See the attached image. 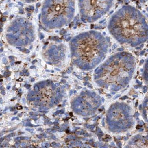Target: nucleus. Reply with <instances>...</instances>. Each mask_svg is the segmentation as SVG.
Wrapping results in <instances>:
<instances>
[{
  "mask_svg": "<svg viewBox=\"0 0 148 148\" xmlns=\"http://www.w3.org/2000/svg\"><path fill=\"white\" fill-rule=\"evenodd\" d=\"M108 31L121 44L133 47L148 40V22L141 12L133 6L127 5L117 10L111 17Z\"/></svg>",
  "mask_w": 148,
  "mask_h": 148,
  "instance_id": "obj_1",
  "label": "nucleus"
},
{
  "mask_svg": "<svg viewBox=\"0 0 148 148\" xmlns=\"http://www.w3.org/2000/svg\"><path fill=\"white\" fill-rule=\"evenodd\" d=\"M136 66V59L130 53L121 52L116 53L98 69L96 81L104 88L119 91L129 83Z\"/></svg>",
  "mask_w": 148,
  "mask_h": 148,
  "instance_id": "obj_2",
  "label": "nucleus"
},
{
  "mask_svg": "<svg viewBox=\"0 0 148 148\" xmlns=\"http://www.w3.org/2000/svg\"><path fill=\"white\" fill-rule=\"evenodd\" d=\"M71 47L73 62L83 69L90 70L104 59L108 44L102 34L91 30L75 37Z\"/></svg>",
  "mask_w": 148,
  "mask_h": 148,
  "instance_id": "obj_3",
  "label": "nucleus"
},
{
  "mask_svg": "<svg viewBox=\"0 0 148 148\" xmlns=\"http://www.w3.org/2000/svg\"><path fill=\"white\" fill-rule=\"evenodd\" d=\"M75 11V0H45L42 8V22L50 29L61 27L71 20Z\"/></svg>",
  "mask_w": 148,
  "mask_h": 148,
  "instance_id": "obj_4",
  "label": "nucleus"
},
{
  "mask_svg": "<svg viewBox=\"0 0 148 148\" xmlns=\"http://www.w3.org/2000/svg\"><path fill=\"white\" fill-rule=\"evenodd\" d=\"M107 122L110 130L113 132H120L130 129L134 121L130 107L125 104H113L108 112Z\"/></svg>",
  "mask_w": 148,
  "mask_h": 148,
  "instance_id": "obj_5",
  "label": "nucleus"
},
{
  "mask_svg": "<svg viewBox=\"0 0 148 148\" xmlns=\"http://www.w3.org/2000/svg\"><path fill=\"white\" fill-rule=\"evenodd\" d=\"M114 0H78L81 19L85 23H94L106 14Z\"/></svg>",
  "mask_w": 148,
  "mask_h": 148,
  "instance_id": "obj_6",
  "label": "nucleus"
},
{
  "mask_svg": "<svg viewBox=\"0 0 148 148\" xmlns=\"http://www.w3.org/2000/svg\"><path fill=\"white\" fill-rule=\"evenodd\" d=\"M10 26L7 38L11 44L16 45H27L33 40V31L32 25L27 21L23 18L15 20Z\"/></svg>",
  "mask_w": 148,
  "mask_h": 148,
  "instance_id": "obj_7",
  "label": "nucleus"
},
{
  "mask_svg": "<svg viewBox=\"0 0 148 148\" xmlns=\"http://www.w3.org/2000/svg\"><path fill=\"white\" fill-rule=\"evenodd\" d=\"M130 145L134 147H148V135H138L135 136Z\"/></svg>",
  "mask_w": 148,
  "mask_h": 148,
  "instance_id": "obj_8",
  "label": "nucleus"
},
{
  "mask_svg": "<svg viewBox=\"0 0 148 148\" xmlns=\"http://www.w3.org/2000/svg\"><path fill=\"white\" fill-rule=\"evenodd\" d=\"M140 110L144 120L148 123V95L146 96L140 106Z\"/></svg>",
  "mask_w": 148,
  "mask_h": 148,
  "instance_id": "obj_9",
  "label": "nucleus"
},
{
  "mask_svg": "<svg viewBox=\"0 0 148 148\" xmlns=\"http://www.w3.org/2000/svg\"><path fill=\"white\" fill-rule=\"evenodd\" d=\"M143 78L146 84L148 85V58L145 61L143 69Z\"/></svg>",
  "mask_w": 148,
  "mask_h": 148,
  "instance_id": "obj_10",
  "label": "nucleus"
},
{
  "mask_svg": "<svg viewBox=\"0 0 148 148\" xmlns=\"http://www.w3.org/2000/svg\"><path fill=\"white\" fill-rule=\"evenodd\" d=\"M24 1L27 3H33L36 1H37V0H24Z\"/></svg>",
  "mask_w": 148,
  "mask_h": 148,
  "instance_id": "obj_11",
  "label": "nucleus"
},
{
  "mask_svg": "<svg viewBox=\"0 0 148 148\" xmlns=\"http://www.w3.org/2000/svg\"><path fill=\"white\" fill-rule=\"evenodd\" d=\"M34 90H36V91H38V90H39V88H38V87H37V86H36V87H34Z\"/></svg>",
  "mask_w": 148,
  "mask_h": 148,
  "instance_id": "obj_12",
  "label": "nucleus"
}]
</instances>
